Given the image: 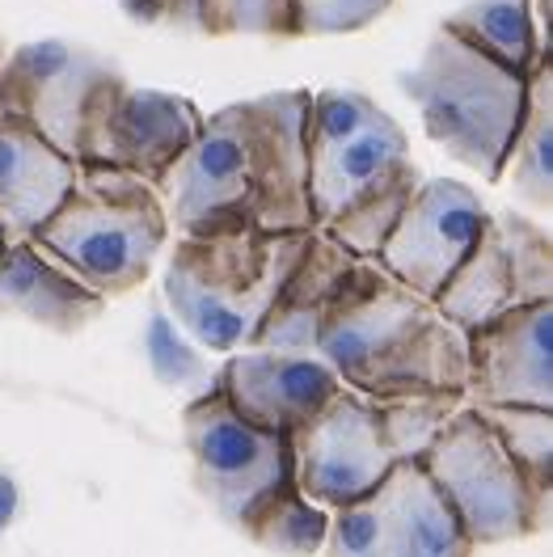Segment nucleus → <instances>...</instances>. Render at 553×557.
Returning a JSON list of instances; mask_svg holds the SVG:
<instances>
[{
	"mask_svg": "<svg viewBox=\"0 0 553 557\" xmlns=\"http://www.w3.org/2000/svg\"><path fill=\"white\" fill-rule=\"evenodd\" d=\"M216 388L242 422L267 435L296 440L339 397L343 381L317 355L245 347L229 355V363L216 376Z\"/></svg>",
	"mask_w": 553,
	"mask_h": 557,
	"instance_id": "14",
	"label": "nucleus"
},
{
	"mask_svg": "<svg viewBox=\"0 0 553 557\" xmlns=\"http://www.w3.org/2000/svg\"><path fill=\"white\" fill-rule=\"evenodd\" d=\"M444 30L519 76H532L550 60V47L532 17V0H469L444 22Z\"/></svg>",
	"mask_w": 553,
	"mask_h": 557,
	"instance_id": "20",
	"label": "nucleus"
},
{
	"mask_svg": "<svg viewBox=\"0 0 553 557\" xmlns=\"http://www.w3.org/2000/svg\"><path fill=\"white\" fill-rule=\"evenodd\" d=\"M292 460L300 494L325 511L372 494L393 469L372 401L351 388H339V397L292 440Z\"/></svg>",
	"mask_w": 553,
	"mask_h": 557,
	"instance_id": "13",
	"label": "nucleus"
},
{
	"mask_svg": "<svg viewBox=\"0 0 553 557\" xmlns=\"http://www.w3.org/2000/svg\"><path fill=\"white\" fill-rule=\"evenodd\" d=\"M123 13L139 26L165 30H204V0H119Z\"/></svg>",
	"mask_w": 553,
	"mask_h": 557,
	"instance_id": "29",
	"label": "nucleus"
},
{
	"mask_svg": "<svg viewBox=\"0 0 553 557\" xmlns=\"http://www.w3.org/2000/svg\"><path fill=\"white\" fill-rule=\"evenodd\" d=\"M182 431L195 460V486L211 503V511L233 528H242L262 498L296 478L292 440L242 422L216 384L182 410Z\"/></svg>",
	"mask_w": 553,
	"mask_h": 557,
	"instance_id": "10",
	"label": "nucleus"
},
{
	"mask_svg": "<svg viewBox=\"0 0 553 557\" xmlns=\"http://www.w3.org/2000/svg\"><path fill=\"white\" fill-rule=\"evenodd\" d=\"M312 355L334 368L343 388L389 401L410 393L465 397V330L435 313L431 300L389 278L372 258H355L321 317Z\"/></svg>",
	"mask_w": 553,
	"mask_h": 557,
	"instance_id": "2",
	"label": "nucleus"
},
{
	"mask_svg": "<svg viewBox=\"0 0 553 557\" xmlns=\"http://www.w3.org/2000/svg\"><path fill=\"white\" fill-rule=\"evenodd\" d=\"M325 557H474L448 503L422 465H393L372 494L330 511Z\"/></svg>",
	"mask_w": 553,
	"mask_h": 557,
	"instance_id": "9",
	"label": "nucleus"
},
{
	"mask_svg": "<svg viewBox=\"0 0 553 557\" xmlns=\"http://www.w3.org/2000/svg\"><path fill=\"white\" fill-rule=\"evenodd\" d=\"M204 35L296 38V0H204Z\"/></svg>",
	"mask_w": 553,
	"mask_h": 557,
	"instance_id": "27",
	"label": "nucleus"
},
{
	"mask_svg": "<svg viewBox=\"0 0 553 557\" xmlns=\"http://www.w3.org/2000/svg\"><path fill=\"white\" fill-rule=\"evenodd\" d=\"M312 233L208 228L177 233L165 267V305L173 321L208 350L254 347L279 292Z\"/></svg>",
	"mask_w": 553,
	"mask_h": 557,
	"instance_id": "3",
	"label": "nucleus"
},
{
	"mask_svg": "<svg viewBox=\"0 0 553 557\" xmlns=\"http://www.w3.org/2000/svg\"><path fill=\"white\" fill-rule=\"evenodd\" d=\"M30 242L89 292L110 300L144 287L157 253L170 242V220L148 182L76 161L72 190Z\"/></svg>",
	"mask_w": 553,
	"mask_h": 557,
	"instance_id": "4",
	"label": "nucleus"
},
{
	"mask_svg": "<svg viewBox=\"0 0 553 557\" xmlns=\"http://www.w3.org/2000/svg\"><path fill=\"white\" fill-rule=\"evenodd\" d=\"M102 313V296L56 267L35 242H9L0 253V317L35 321L51 334H76Z\"/></svg>",
	"mask_w": 553,
	"mask_h": 557,
	"instance_id": "17",
	"label": "nucleus"
},
{
	"mask_svg": "<svg viewBox=\"0 0 553 557\" xmlns=\"http://www.w3.org/2000/svg\"><path fill=\"white\" fill-rule=\"evenodd\" d=\"M474 545L537 536L550 523V490H537L474 406H460L418 460Z\"/></svg>",
	"mask_w": 553,
	"mask_h": 557,
	"instance_id": "6",
	"label": "nucleus"
},
{
	"mask_svg": "<svg viewBox=\"0 0 553 557\" xmlns=\"http://www.w3.org/2000/svg\"><path fill=\"white\" fill-rule=\"evenodd\" d=\"M486 220L490 211L474 195V186L452 177H422L397 228L389 233V242L372 262L415 296L435 300L448 275L482 237Z\"/></svg>",
	"mask_w": 553,
	"mask_h": 557,
	"instance_id": "12",
	"label": "nucleus"
},
{
	"mask_svg": "<svg viewBox=\"0 0 553 557\" xmlns=\"http://www.w3.org/2000/svg\"><path fill=\"white\" fill-rule=\"evenodd\" d=\"M0 55H4V42H0Z\"/></svg>",
	"mask_w": 553,
	"mask_h": 557,
	"instance_id": "32",
	"label": "nucleus"
},
{
	"mask_svg": "<svg viewBox=\"0 0 553 557\" xmlns=\"http://www.w3.org/2000/svg\"><path fill=\"white\" fill-rule=\"evenodd\" d=\"M402 94L418 106L431 144L486 182H499L524 114L528 76L486 60L440 26L415 69L402 72Z\"/></svg>",
	"mask_w": 553,
	"mask_h": 557,
	"instance_id": "5",
	"label": "nucleus"
},
{
	"mask_svg": "<svg viewBox=\"0 0 553 557\" xmlns=\"http://www.w3.org/2000/svg\"><path fill=\"white\" fill-rule=\"evenodd\" d=\"M410 165V139L397 119L355 89H321L305 106V170L312 228L330 224L364 190Z\"/></svg>",
	"mask_w": 553,
	"mask_h": 557,
	"instance_id": "7",
	"label": "nucleus"
},
{
	"mask_svg": "<svg viewBox=\"0 0 553 557\" xmlns=\"http://www.w3.org/2000/svg\"><path fill=\"white\" fill-rule=\"evenodd\" d=\"M309 89H275L204 114L157 195L177 233H312L305 170Z\"/></svg>",
	"mask_w": 553,
	"mask_h": 557,
	"instance_id": "1",
	"label": "nucleus"
},
{
	"mask_svg": "<svg viewBox=\"0 0 553 557\" xmlns=\"http://www.w3.org/2000/svg\"><path fill=\"white\" fill-rule=\"evenodd\" d=\"M237 532H245V536H249L254 545H262L267 554L312 557V554H321V545H325L330 511L309 503V498L300 494V486H296V478H292V482H283L271 498H262V503L245 516V523Z\"/></svg>",
	"mask_w": 553,
	"mask_h": 557,
	"instance_id": "23",
	"label": "nucleus"
},
{
	"mask_svg": "<svg viewBox=\"0 0 553 557\" xmlns=\"http://www.w3.org/2000/svg\"><path fill=\"white\" fill-rule=\"evenodd\" d=\"M9 249V233H4V224H0V253Z\"/></svg>",
	"mask_w": 553,
	"mask_h": 557,
	"instance_id": "31",
	"label": "nucleus"
},
{
	"mask_svg": "<svg viewBox=\"0 0 553 557\" xmlns=\"http://www.w3.org/2000/svg\"><path fill=\"white\" fill-rule=\"evenodd\" d=\"M76 177V161L30 132L17 119L0 114V224L9 242H30L38 224L64 203Z\"/></svg>",
	"mask_w": 553,
	"mask_h": 557,
	"instance_id": "16",
	"label": "nucleus"
},
{
	"mask_svg": "<svg viewBox=\"0 0 553 557\" xmlns=\"http://www.w3.org/2000/svg\"><path fill=\"white\" fill-rule=\"evenodd\" d=\"M460 406H465V397H456V393H410V397L372 401L377 431H381L393 465H406V460L418 465Z\"/></svg>",
	"mask_w": 553,
	"mask_h": 557,
	"instance_id": "24",
	"label": "nucleus"
},
{
	"mask_svg": "<svg viewBox=\"0 0 553 557\" xmlns=\"http://www.w3.org/2000/svg\"><path fill=\"white\" fill-rule=\"evenodd\" d=\"M351 253L343 245H334L325 233L312 228L309 245L300 253V262L292 267V275L279 292L275 309L267 313L254 347L262 350H296V355H312L317 347V330H321V317L330 309L334 292L343 275L351 271Z\"/></svg>",
	"mask_w": 553,
	"mask_h": 557,
	"instance_id": "18",
	"label": "nucleus"
},
{
	"mask_svg": "<svg viewBox=\"0 0 553 557\" xmlns=\"http://www.w3.org/2000/svg\"><path fill=\"white\" fill-rule=\"evenodd\" d=\"M435 313L452 321L456 330H478L486 321H494L499 313H512L516 305V278H512V262L503 237L494 228V220H486L482 237L474 242V249L465 253V262L448 275V283L440 287V296L431 300Z\"/></svg>",
	"mask_w": 553,
	"mask_h": 557,
	"instance_id": "19",
	"label": "nucleus"
},
{
	"mask_svg": "<svg viewBox=\"0 0 553 557\" xmlns=\"http://www.w3.org/2000/svg\"><path fill=\"white\" fill-rule=\"evenodd\" d=\"M199 123L204 114L191 98H177L165 89H139L123 76L106 85L98 102L89 106L81 161L132 174L157 190L173 161L199 136Z\"/></svg>",
	"mask_w": 553,
	"mask_h": 557,
	"instance_id": "11",
	"label": "nucleus"
},
{
	"mask_svg": "<svg viewBox=\"0 0 553 557\" xmlns=\"http://www.w3.org/2000/svg\"><path fill=\"white\" fill-rule=\"evenodd\" d=\"M507 262H512V278H516V305H553V242L541 224H532L528 215L516 211H490Z\"/></svg>",
	"mask_w": 553,
	"mask_h": 557,
	"instance_id": "26",
	"label": "nucleus"
},
{
	"mask_svg": "<svg viewBox=\"0 0 553 557\" xmlns=\"http://www.w3.org/2000/svg\"><path fill=\"white\" fill-rule=\"evenodd\" d=\"M114 81H123V69L94 47L69 38L22 42L0 55V114L26 123L69 161H81L89 106Z\"/></svg>",
	"mask_w": 553,
	"mask_h": 557,
	"instance_id": "8",
	"label": "nucleus"
},
{
	"mask_svg": "<svg viewBox=\"0 0 553 557\" xmlns=\"http://www.w3.org/2000/svg\"><path fill=\"white\" fill-rule=\"evenodd\" d=\"M494 431L503 453L519 465V473L537 490L553 486V410L537 406H474Z\"/></svg>",
	"mask_w": 553,
	"mask_h": 557,
	"instance_id": "25",
	"label": "nucleus"
},
{
	"mask_svg": "<svg viewBox=\"0 0 553 557\" xmlns=\"http://www.w3.org/2000/svg\"><path fill=\"white\" fill-rule=\"evenodd\" d=\"M418 165H402L397 174H389L381 186H372V190H364L355 203H346L330 224H321L317 233H325L334 245H343L351 258H377L381 253V245L389 242V233L397 228V220H402V211L410 203V195L418 190Z\"/></svg>",
	"mask_w": 553,
	"mask_h": 557,
	"instance_id": "22",
	"label": "nucleus"
},
{
	"mask_svg": "<svg viewBox=\"0 0 553 557\" xmlns=\"http://www.w3.org/2000/svg\"><path fill=\"white\" fill-rule=\"evenodd\" d=\"M499 182H507L528 208L550 211L553 203V69L550 60L528 76V98L519 114L512 152Z\"/></svg>",
	"mask_w": 553,
	"mask_h": 557,
	"instance_id": "21",
	"label": "nucleus"
},
{
	"mask_svg": "<svg viewBox=\"0 0 553 557\" xmlns=\"http://www.w3.org/2000/svg\"><path fill=\"white\" fill-rule=\"evenodd\" d=\"M13 520V482L0 478V528Z\"/></svg>",
	"mask_w": 553,
	"mask_h": 557,
	"instance_id": "30",
	"label": "nucleus"
},
{
	"mask_svg": "<svg viewBox=\"0 0 553 557\" xmlns=\"http://www.w3.org/2000/svg\"><path fill=\"white\" fill-rule=\"evenodd\" d=\"M465 406L553 410V305H528L465 334Z\"/></svg>",
	"mask_w": 553,
	"mask_h": 557,
	"instance_id": "15",
	"label": "nucleus"
},
{
	"mask_svg": "<svg viewBox=\"0 0 553 557\" xmlns=\"http://www.w3.org/2000/svg\"><path fill=\"white\" fill-rule=\"evenodd\" d=\"M393 0H296V35H355L389 13Z\"/></svg>",
	"mask_w": 553,
	"mask_h": 557,
	"instance_id": "28",
	"label": "nucleus"
}]
</instances>
